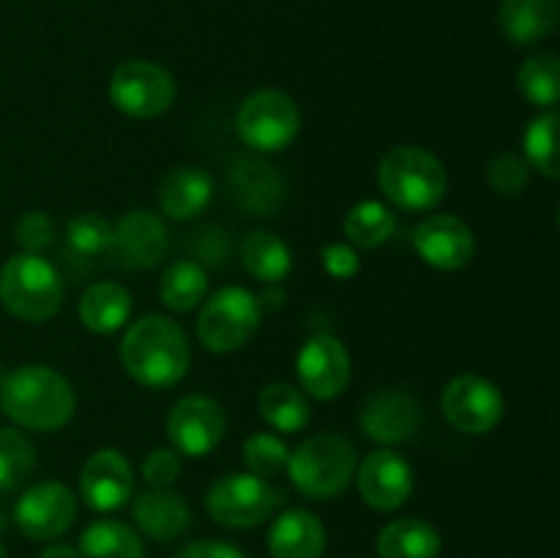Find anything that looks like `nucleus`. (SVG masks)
<instances>
[{"label":"nucleus","mask_w":560,"mask_h":558,"mask_svg":"<svg viewBox=\"0 0 560 558\" xmlns=\"http://www.w3.org/2000/svg\"><path fill=\"white\" fill-rule=\"evenodd\" d=\"M120 364L131 381L145 388H170L184 381L191 364L184 328L164 315H145L131 323L120 342Z\"/></svg>","instance_id":"f257e3e1"},{"label":"nucleus","mask_w":560,"mask_h":558,"mask_svg":"<svg viewBox=\"0 0 560 558\" xmlns=\"http://www.w3.org/2000/svg\"><path fill=\"white\" fill-rule=\"evenodd\" d=\"M0 408L22 430L52 432L77 410L74 386L44 364H22L0 381Z\"/></svg>","instance_id":"f03ea898"},{"label":"nucleus","mask_w":560,"mask_h":558,"mask_svg":"<svg viewBox=\"0 0 560 558\" xmlns=\"http://www.w3.org/2000/svg\"><path fill=\"white\" fill-rule=\"evenodd\" d=\"M377 186L399 211H432L446 197L448 173L435 153L419 146H397L377 164Z\"/></svg>","instance_id":"7ed1b4c3"},{"label":"nucleus","mask_w":560,"mask_h":558,"mask_svg":"<svg viewBox=\"0 0 560 558\" xmlns=\"http://www.w3.org/2000/svg\"><path fill=\"white\" fill-rule=\"evenodd\" d=\"M63 279L42 255L20 252L0 268V304L25 323H44L63 306Z\"/></svg>","instance_id":"20e7f679"},{"label":"nucleus","mask_w":560,"mask_h":558,"mask_svg":"<svg viewBox=\"0 0 560 558\" xmlns=\"http://www.w3.org/2000/svg\"><path fill=\"white\" fill-rule=\"evenodd\" d=\"M355 449L342 435H312L290 452L288 476L301 496L328 501L339 496L355 476Z\"/></svg>","instance_id":"39448f33"},{"label":"nucleus","mask_w":560,"mask_h":558,"mask_svg":"<svg viewBox=\"0 0 560 558\" xmlns=\"http://www.w3.org/2000/svg\"><path fill=\"white\" fill-rule=\"evenodd\" d=\"M262 306L252 290L228 284L202 301L197 317V339L211 353H233L244 348L260 328Z\"/></svg>","instance_id":"423d86ee"},{"label":"nucleus","mask_w":560,"mask_h":558,"mask_svg":"<svg viewBox=\"0 0 560 558\" xmlns=\"http://www.w3.org/2000/svg\"><path fill=\"white\" fill-rule=\"evenodd\" d=\"M284 492L255 474H224L206 492V512L224 528H255L273 518Z\"/></svg>","instance_id":"0eeeda50"},{"label":"nucleus","mask_w":560,"mask_h":558,"mask_svg":"<svg viewBox=\"0 0 560 558\" xmlns=\"http://www.w3.org/2000/svg\"><path fill=\"white\" fill-rule=\"evenodd\" d=\"M241 142L257 153L284 151L301 131V109L293 96L273 88L249 93L235 115Z\"/></svg>","instance_id":"6e6552de"},{"label":"nucleus","mask_w":560,"mask_h":558,"mask_svg":"<svg viewBox=\"0 0 560 558\" xmlns=\"http://www.w3.org/2000/svg\"><path fill=\"white\" fill-rule=\"evenodd\" d=\"M175 96V77L153 60H126L109 77V102L129 118H159L173 107Z\"/></svg>","instance_id":"1a4fd4ad"},{"label":"nucleus","mask_w":560,"mask_h":558,"mask_svg":"<svg viewBox=\"0 0 560 558\" xmlns=\"http://www.w3.org/2000/svg\"><path fill=\"white\" fill-rule=\"evenodd\" d=\"M443 419L465 435H485L503 419L501 388L481 375H459L446 383L441 397Z\"/></svg>","instance_id":"9d476101"},{"label":"nucleus","mask_w":560,"mask_h":558,"mask_svg":"<svg viewBox=\"0 0 560 558\" xmlns=\"http://www.w3.org/2000/svg\"><path fill=\"white\" fill-rule=\"evenodd\" d=\"M77 496L63 481H38L27 487L14 507V523L27 539L49 542L74 525Z\"/></svg>","instance_id":"9b49d317"},{"label":"nucleus","mask_w":560,"mask_h":558,"mask_svg":"<svg viewBox=\"0 0 560 558\" xmlns=\"http://www.w3.org/2000/svg\"><path fill=\"white\" fill-rule=\"evenodd\" d=\"M295 375H299L301 392L310 397L320 399V403L339 397L353 375L350 353L342 339L328 332L312 334L295 356Z\"/></svg>","instance_id":"f8f14e48"},{"label":"nucleus","mask_w":560,"mask_h":558,"mask_svg":"<svg viewBox=\"0 0 560 558\" xmlns=\"http://www.w3.org/2000/svg\"><path fill=\"white\" fill-rule=\"evenodd\" d=\"M228 432L224 408L211 397L189 394L178 399L167 414V438L173 449L186 457H206L222 443Z\"/></svg>","instance_id":"ddd939ff"},{"label":"nucleus","mask_w":560,"mask_h":558,"mask_svg":"<svg viewBox=\"0 0 560 558\" xmlns=\"http://www.w3.org/2000/svg\"><path fill=\"white\" fill-rule=\"evenodd\" d=\"M167 249L170 233L162 217L153 211H142V208L120 217L107 244L113 266L126 268V271H148V268L159 266L167 257Z\"/></svg>","instance_id":"4468645a"},{"label":"nucleus","mask_w":560,"mask_h":558,"mask_svg":"<svg viewBox=\"0 0 560 558\" xmlns=\"http://www.w3.org/2000/svg\"><path fill=\"white\" fill-rule=\"evenodd\" d=\"M413 249L438 271H459L476 255V235L454 213H432L413 228Z\"/></svg>","instance_id":"2eb2a0df"},{"label":"nucleus","mask_w":560,"mask_h":558,"mask_svg":"<svg viewBox=\"0 0 560 558\" xmlns=\"http://www.w3.org/2000/svg\"><path fill=\"white\" fill-rule=\"evenodd\" d=\"M359 496L375 512H397L413 496V468L402 454L392 449H377L355 465Z\"/></svg>","instance_id":"dca6fc26"},{"label":"nucleus","mask_w":560,"mask_h":558,"mask_svg":"<svg viewBox=\"0 0 560 558\" xmlns=\"http://www.w3.org/2000/svg\"><path fill=\"white\" fill-rule=\"evenodd\" d=\"M359 425L375 443L399 446L419 432L421 405L413 394L402 388H377L361 405Z\"/></svg>","instance_id":"f3484780"},{"label":"nucleus","mask_w":560,"mask_h":558,"mask_svg":"<svg viewBox=\"0 0 560 558\" xmlns=\"http://www.w3.org/2000/svg\"><path fill=\"white\" fill-rule=\"evenodd\" d=\"M230 200L244 211L246 217H271L282 208L288 184L282 173L266 159L238 156L228 167Z\"/></svg>","instance_id":"a211bd4d"},{"label":"nucleus","mask_w":560,"mask_h":558,"mask_svg":"<svg viewBox=\"0 0 560 558\" xmlns=\"http://www.w3.org/2000/svg\"><path fill=\"white\" fill-rule=\"evenodd\" d=\"M135 492V470L118 449H98L80 470V496L93 512H118Z\"/></svg>","instance_id":"6ab92c4d"},{"label":"nucleus","mask_w":560,"mask_h":558,"mask_svg":"<svg viewBox=\"0 0 560 558\" xmlns=\"http://www.w3.org/2000/svg\"><path fill=\"white\" fill-rule=\"evenodd\" d=\"M135 523L140 534L153 542L180 539L191 528V509L184 496L170 487H148L135 498Z\"/></svg>","instance_id":"aec40b11"},{"label":"nucleus","mask_w":560,"mask_h":558,"mask_svg":"<svg viewBox=\"0 0 560 558\" xmlns=\"http://www.w3.org/2000/svg\"><path fill=\"white\" fill-rule=\"evenodd\" d=\"M326 542V525L310 509H288L268 528L271 558H323Z\"/></svg>","instance_id":"412c9836"},{"label":"nucleus","mask_w":560,"mask_h":558,"mask_svg":"<svg viewBox=\"0 0 560 558\" xmlns=\"http://www.w3.org/2000/svg\"><path fill=\"white\" fill-rule=\"evenodd\" d=\"M213 197V178L197 164H184L167 173L159 184V211L173 222L200 217Z\"/></svg>","instance_id":"4be33fe9"},{"label":"nucleus","mask_w":560,"mask_h":558,"mask_svg":"<svg viewBox=\"0 0 560 558\" xmlns=\"http://www.w3.org/2000/svg\"><path fill=\"white\" fill-rule=\"evenodd\" d=\"M498 22L509 42L517 47H530L545 42L556 31L558 0H503Z\"/></svg>","instance_id":"5701e85b"},{"label":"nucleus","mask_w":560,"mask_h":558,"mask_svg":"<svg viewBox=\"0 0 560 558\" xmlns=\"http://www.w3.org/2000/svg\"><path fill=\"white\" fill-rule=\"evenodd\" d=\"M377 558H438L443 539L435 525L419 518H399L377 534Z\"/></svg>","instance_id":"b1692460"},{"label":"nucleus","mask_w":560,"mask_h":558,"mask_svg":"<svg viewBox=\"0 0 560 558\" xmlns=\"http://www.w3.org/2000/svg\"><path fill=\"white\" fill-rule=\"evenodd\" d=\"M131 293L120 282H96L82 293L80 321L93 334H115L129 323Z\"/></svg>","instance_id":"393cba45"},{"label":"nucleus","mask_w":560,"mask_h":558,"mask_svg":"<svg viewBox=\"0 0 560 558\" xmlns=\"http://www.w3.org/2000/svg\"><path fill=\"white\" fill-rule=\"evenodd\" d=\"M241 263L262 284H282L293 268L290 246L268 230H252L241 241Z\"/></svg>","instance_id":"a878e982"},{"label":"nucleus","mask_w":560,"mask_h":558,"mask_svg":"<svg viewBox=\"0 0 560 558\" xmlns=\"http://www.w3.org/2000/svg\"><path fill=\"white\" fill-rule=\"evenodd\" d=\"M82 558H145L140 531L120 520H96L80 536Z\"/></svg>","instance_id":"bb28decb"},{"label":"nucleus","mask_w":560,"mask_h":558,"mask_svg":"<svg viewBox=\"0 0 560 558\" xmlns=\"http://www.w3.org/2000/svg\"><path fill=\"white\" fill-rule=\"evenodd\" d=\"M257 408L277 432H301L312 419L310 399L293 383H268L257 397Z\"/></svg>","instance_id":"cd10ccee"},{"label":"nucleus","mask_w":560,"mask_h":558,"mask_svg":"<svg viewBox=\"0 0 560 558\" xmlns=\"http://www.w3.org/2000/svg\"><path fill=\"white\" fill-rule=\"evenodd\" d=\"M159 299L173 312H191L208 299V271L191 257L170 263L159 282Z\"/></svg>","instance_id":"c85d7f7f"},{"label":"nucleus","mask_w":560,"mask_h":558,"mask_svg":"<svg viewBox=\"0 0 560 558\" xmlns=\"http://www.w3.org/2000/svg\"><path fill=\"white\" fill-rule=\"evenodd\" d=\"M342 230L350 244L359 249H377L397 230V213L381 200H361L348 211Z\"/></svg>","instance_id":"c756f323"},{"label":"nucleus","mask_w":560,"mask_h":558,"mask_svg":"<svg viewBox=\"0 0 560 558\" xmlns=\"http://www.w3.org/2000/svg\"><path fill=\"white\" fill-rule=\"evenodd\" d=\"M517 88L534 107L556 109L560 98V60L556 53H539L517 71Z\"/></svg>","instance_id":"7c9ffc66"},{"label":"nucleus","mask_w":560,"mask_h":558,"mask_svg":"<svg viewBox=\"0 0 560 558\" xmlns=\"http://www.w3.org/2000/svg\"><path fill=\"white\" fill-rule=\"evenodd\" d=\"M558 126L560 118L556 109H545L536 115L525 129V162L528 167L539 170L545 178H560V162H558Z\"/></svg>","instance_id":"2f4dec72"},{"label":"nucleus","mask_w":560,"mask_h":558,"mask_svg":"<svg viewBox=\"0 0 560 558\" xmlns=\"http://www.w3.org/2000/svg\"><path fill=\"white\" fill-rule=\"evenodd\" d=\"M36 470V449L14 427L0 430V492H14Z\"/></svg>","instance_id":"473e14b6"},{"label":"nucleus","mask_w":560,"mask_h":558,"mask_svg":"<svg viewBox=\"0 0 560 558\" xmlns=\"http://www.w3.org/2000/svg\"><path fill=\"white\" fill-rule=\"evenodd\" d=\"M288 443L273 435V432H255V435H249L244 441V463L249 468V474L271 479V476L288 470Z\"/></svg>","instance_id":"72a5a7b5"},{"label":"nucleus","mask_w":560,"mask_h":558,"mask_svg":"<svg viewBox=\"0 0 560 558\" xmlns=\"http://www.w3.org/2000/svg\"><path fill=\"white\" fill-rule=\"evenodd\" d=\"M109 235H113V224L98 213H77L69 224H66V241H69L71 252L82 257H93L98 252H107Z\"/></svg>","instance_id":"f704fd0d"},{"label":"nucleus","mask_w":560,"mask_h":558,"mask_svg":"<svg viewBox=\"0 0 560 558\" xmlns=\"http://www.w3.org/2000/svg\"><path fill=\"white\" fill-rule=\"evenodd\" d=\"M530 167L517 153H498L487 164V186L501 197H520L528 189Z\"/></svg>","instance_id":"c9c22d12"},{"label":"nucleus","mask_w":560,"mask_h":558,"mask_svg":"<svg viewBox=\"0 0 560 558\" xmlns=\"http://www.w3.org/2000/svg\"><path fill=\"white\" fill-rule=\"evenodd\" d=\"M16 244L22 246V252H31V255H42L44 249H49L55 241V224L52 219L44 211H27L16 219L14 228Z\"/></svg>","instance_id":"e433bc0d"},{"label":"nucleus","mask_w":560,"mask_h":558,"mask_svg":"<svg viewBox=\"0 0 560 558\" xmlns=\"http://www.w3.org/2000/svg\"><path fill=\"white\" fill-rule=\"evenodd\" d=\"M191 260L200 263L202 268H222L224 260L230 255V239L228 230H222L219 224H208V228L197 230L195 239H191Z\"/></svg>","instance_id":"4c0bfd02"},{"label":"nucleus","mask_w":560,"mask_h":558,"mask_svg":"<svg viewBox=\"0 0 560 558\" xmlns=\"http://www.w3.org/2000/svg\"><path fill=\"white\" fill-rule=\"evenodd\" d=\"M142 479L151 487H170L180 476V454L173 446H159L142 460Z\"/></svg>","instance_id":"58836bf2"},{"label":"nucleus","mask_w":560,"mask_h":558,"mask_svg":"<svg viewBox=\"0 0 560 558\" xmlns=\"http://www.w3.org/2000/svg\"><path fill=\"white\" fill-rule=\"evenodd\" d=\"M320 257H323V268H326L334 279H342V282L345 279H353L361 268L359 252L348 244L323 246Z\"/></svg>","instance_id":"ea45409f"},{"label":"nucleus","mask_w":560,"mask_h":558,"mask_svg":"<svg viewBox=\"0 0 560 558\" xmlns=\"http://www.w3.org/2000/svg\"><path fill=\"white\" fill-rule=\"evenodd\" d=\"M173 558H249L241 547L230 545L224 539H197L180 547Z\"/></svg>","instance_id":"a19ab883"},{"label":"nucleus","mask_w":560,"mask_h":558,"mask_svg":"<svg viewBox=\"0 0 560 558\" xmlns=\"http://www.w3.org/2000/svg\"><path fill=\"white\" fill-rule=\"evenodd\" d=\"M257 301H260L262 312L266 310H279V306L288 301V293H284L282 284H266V290H262L260 295H257Z\"/></svg>","instance_id":"79ce46f5"},{"label":"nucleus","mask_w":560,"mask_h":558,"mask_svg":"<svg viewBox=\"0 0 560 558\" xmlns=\"http://www.w3.org/2000/svg\"><path fill=\"white\" fill-rule=\"evenodd\" d=\"M38 558H82L80 550L74 545H66V542H55V545L44 547Z\"/></svg>","instance_id":"37998d69"},{"label":"nucleus","mask_w":560,"mask_h":558,"mask_svg":"<svg viewBox=\"0 0 560 558\" xmlns=\"http://www.w3.org/2000/svg\"><path fill=\"white\" fill-rule=\"evenodd\" d=\"M0 528H5V512H3V507H0Z\"/></svg>","instance_id":"c03bdc74"},{"label":"nucleus","mask_w":560,"mask_h":558,"mask_svg":"<svg viewBox=\"0 0 560 558\" xmlns=\"http://www.w3.org/2000/svg\"><path fill=\"white\" fill-rule=\"evenodd\" d=\"M0 558H9V553H5L3 545H0Z\"/></svg>","instance_id":"a18cd8bd"}]
</instances>
